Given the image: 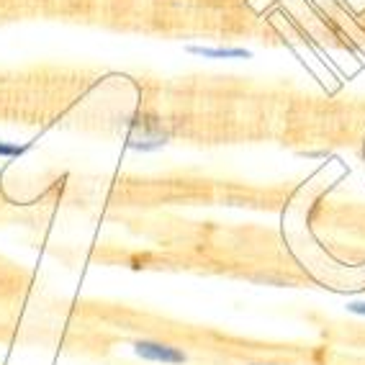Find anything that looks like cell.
Instances as JSON below:
<instances>
[{
    "mask_svg": "<svg viewBox=\"0 0 365 365\" xmlns=\"http://www.w3.org/2000/svg\"><path fill=\"white\" fill-rule=\"evenodd\" d=\"M134 355L147 363H163V365H182L188 355L168 342H155V339H137L134 342Z\"/></svg>",
    "mask_w": 365,
    "mask_h": 365,
    "instance_id": "6da1fadb",
    "label": "cell"
},
{
    "mask_svg": "<svg viewBox=\"0 0 365 365\" xmlns=\"http://www.w3.org/2000/svg\"><path fill=\"white\" fill-rule=\"evenodd\" d=\"M170 139V134L165 129L155 124V121H142V124H134V131L129 134V142L126 147L129 150H137V152H155L160 147H165Z\"/></svg>",
    "mask_w": 365,
    "mask_h": 365,
    "instance_id": "7a4b0ae2",
    "label": "cell"
},
{
    "mask_svg": "<svg viewBox=\"0 0 365 365\" xmlns=\"http://www.w3.org/2000/svg\"><path fill=\"white\" fill-rule=\"evenodd\" d=\"M190 54L196 57H206V59H250L252 52L245 49V46H196L190 44L185 46Z\"/></svg>",
    "mask_w": 365,
    "mask_h": 365,
    "instance_id": "3957f363",
    "label": "cell"
},
{
    "mask_svg": "<svg viewBox=\"0 0 365 365\" xmlns=\"http://www.w3.org/2000/svg\"><path fill=\"white\" fill-rule=\"evenodd\" d=\"M31 150V144H16V142H0V157H6V160H19L24 157L26 152Z\"/></svg>",
    "mask_w": 365,
    "mask_h": 365,
    "instance_id": "277c9868",
    "label": "cell"
},
{
    "mask_svg": "<svg viewBox=\"0 0 365 365\" xmlns=\"http://www.w3.org/2000/svg\"><path fill=\"white\" fill-rule=\"evenodd\" d=\"M347 312L360 314V317H365V301H350V304H347Z\"/></svg>",
    "mask_w": 365,
    "mask_h": 365,
    "instance_id": "5b68a950",
    "label": "cell"
},
{
    "mask_svg": "<svg viewBox=\"0 0 365 365\" xmlns=\"http://www.w3.org/2000/svg\"><path fill=\"white\" fill-rule=\"evenodd\" d=\"M255 365H257V363H255Z\"/></svg>",
    "mask_w": 365,
    "mask_h": 365,
    "instance_id": "8992f818",
    "label": "cell"
}]
</instances>
